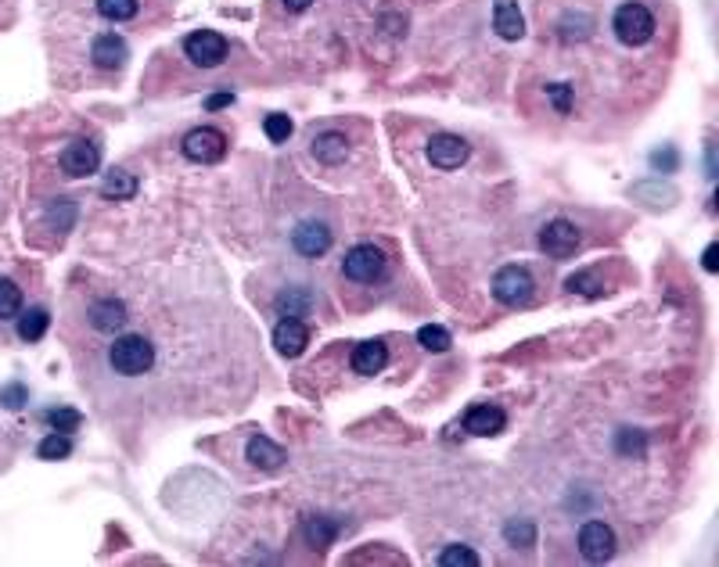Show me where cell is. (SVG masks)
<instances>
[{
    "mask_svg": "<svg viewBox=\"0 0 719 567\" xmlns=\"http://www.w3.org/2000/svg\"><path fill=\"white\" fill-rule=\"evenodd\" d=\"M108 366L119 377H144L155 366V345L144 334H123L108 345Z\"/></svg>",
    "mask_w": 719,
    "mask_h": 567,
    "instance_id": "6da1fadb",
    "label": "cell"
},
{
    "mask_svg": "<svg viewBox=\"0 0 719 567\" xmlns=\"http://www.w3.org/2000/svg\"><path fill=\"white\" fill-rule=\"evenodd\" d=\"M612 29H615V36H619L626 47H644V43L655 36L659 22H655V14H651L644 4L626 0V4L615 7V14H612Z\"/></svg>",
    "mask_w": 719,
    "mask_h": 567,
    "instance_id": "7a4b0ae2",
    "label": "cell"
},
{
    "mask_svg": "<svg viewBox=\"0 0 719 567\" xmlns=\"http://www.w3.org/2000/svg\"><path fill=\"white\" fill-rule=\"evenodd\" d=\"M184 155L191 162H198V166H213V162H220L227 155V137L220 130H213V126H198V130H191L184 137Z\"/></svg>",
    "mask_w": 719,
    "mask_h": 567,
    "instance_id": "3957f363",
    "label": "cell"
},
{
    "mask_svg": "<svg viewBox=\"0 0 719 567\" xmlns=\"http://www.w3.org/2000/svg\"><path fill=\"white\" fill-rule=\"evenodd\" d=\"M342 274L357 284H370L385 274V252L378 245H357L342 259Z\"/></svg>",
    "mask_w": 719,
    "mask_h": 567,
    "instance_id": "277c9868",
    "label": "cell"
},
{
    "mask_svg": "<svg viewBox=\"0 0 719 567\" xmlns=\"http://www.w3.org/2000/svg\"><path fill=\"white\" fill-rule=\"evenodd\" d=\"M532 277H529V270H522V266H504L496 277H493V298L500 302V305H525L529 298H532Z\"/></svg>",
    "mask_w": 719,
    "mask_h": 567,
    "instance_id": "5b68a950",
    "label": "cell"
},
{
    "mask_svg": "<svg viewBox=\"0 0 719 567\" xmlns=\"http://www.w3.org/2000/svg\"><path fill=\"white\" fill-rule=\"evenodd\" d=\"M184 54L195 65H202V68H216L227 58V40L220 32H213V29H198V32H191L184 40Z\"/></svg>",
    "mask_w": 719,
    "mask_h": 567,
    "instance_id": "8992f818",
    "label": "cell"
},
{
    "mask_svg": "<svg viewBox=\"0 0 719 567\" xmlns=\"http://www.w3.org/2000/svg\"><path fill=\"white\" fill-rule=\"evenodd\" d=\"M579 554L590 564H605L615 557V532L605 521H587L579 528Z\"/></svg>",
    "mask_w": 719,
    "mask_h": 567,
    "instance_id": "52a82bcc",
    "label": "cell"
},
{
    "mask_svg": "<svg viewBox=\"0 0 719 567\" xmlns=\"http://www.w3.org/2000/svg\"><path fill=\"white\" fill-rule=\"evenodd\" d=\"M540 248H543V256H551V259H569V256H576V248H579V230H576V223H569V220H551V223L540 230Z\"/></svg>",
    "mask_w": 719,
    "mask_h": 567,
    "instance_id": "ba28073f",
    "label": "cell"
},
{
    "mask_svg": "<svg viewBox=\"0 0 719 567\" xmlns=\"http://www.w3.org/2000/svg\"><path fill=\"white\" fill-rule=\"evenodd\" d=\"M468 140L464 137H457V133H435L432 140H428V162L435 166V169H457V166H464L468 162Z\"/></svg>",
    "mask_w": 719,
    "mask_h": 567,
    "instance_id": "9c48e42d",
    "label": "cell"
},
{
    "mask_svg": "<svg viewBox=\"0 0 719 567\" xmlns=\"http://www.w3.org/2000/svg\"><path fill=\"white\" fill-rule=\"evenodd\" d=\"M97 166H101V148H97L94 140H72V144L61 151V169H65V176H72V180H83V176L97 173Z\"/></svg>",
    "mask_w": 719,
    "mask_h": 567,
    "instance_id": "30bf717a",
    "label": "cell"
},
{
    "mask_svg": "<svg viewBox=\"0 0 719 567\" xmlns=\"http://www.w3.org/2000/svg\"><path fill=\"white\" fill-rule=\"evenodd\" d=\"M292 245H296L299 256L321 259V256L332 248V227L321 223V220H303V223L292 230Z\"/></svg>",
    "mask_w": 719,
    "mask_h": 567,
    "instance_id": "8fae6325",
    "label": "cell"
},
{
    "mask_svg": "<svg viewBox=\"0 0 719 567\" xmlns=\"http://www.w3.org/2000/svg\"><path fill=\"white\" fill-rule=\"evenodd\" d=\"M274 345H278V352L281 356H303V348L310 345V327L303 323V320H292V316H285L278 327H274Z\"/></svg>",
    "mask_w": 719,
    "mask_h": 567,
    "instance_id": "7c38bea8",
    "label": "cell"
},
{
    "mask_svg": "<svg viewBox=\"0 0 719 567\" xmlns=\"http://www.w3.org/2000/svg\"><path fill=\"white\" fill-rule=\"evenodd\" d=\"M507 428V417L500 406H471L468 417H464V431L468 435H478V438H489V435H500Z\"/></svg>",
    "mask_w": 719,
    "mask_h": 567,
    "instance_id": "4fadbf2b",
    "label": "cell"
},
{
    "mask_svg": "<svg viewBox=\"0 0 719 567\" xmlns=\"http://www.w3.org/2000/svg\"><path fill=\"white\" fill-rule=\"evenodd\" d=\"M90 58H94L97 68H123V61H126V40L115 36V32H101L90 43Z\"/></svg>",
    "mask_w": 719,
    "mask_h": 567,
    "instance_id": "5bb4252c",
    "label": "cell"
},
{
    "mask_svg": "<svg viewBox=\"0 0 719 567\" xmlns=\"http://www.w3.org/2000/svg\"><path fill=\"white\" fill-rule=\"evenodd\" d=\"M493 29L500 40H522L525 36V18L518 11V0H496L493 4Z\"/></svg>",
    "mask_w": 719,
    "mask_h": 567,
    "instance_id": "9a60e30c",
    "label": "cell"
},
{
    "mask_svg": "<svg viewBox=\"0 0 719 567\" xmlns=\"http://www.w3.org/2000/svg\"><path fill=\"white\" fill-rule=\"evenodd\" d=\"M245 460H249L252 467H259V471H278V467H285L288 456H285V449H281L278 442L256 435V438H249V446H245Z\"/></svg>",
    "mask_w": 719,
    "mask_h": 567,
    "instance_id": "2e32d148",
    "label": "cell"
},
{
    "mask_svg": "<svg viewBox=\"0 0 719 567\" xmlns=\"http://www.w3.org/2000/svg\"><path fill=\"white\" fill-rule=\"evenodd\" d=\"M126 305L119 302V298H101V302H94V309H90V323L97 327V330H119V327H126Z\"/></svg>",
    "mask_w": 719,
    "mask_h": 567,
    "instance_id": "e0dca14e",
    "label": "cell"
},
{
    "mask_svg": "<svg viewBox=\"0 0 719 567\" xmlns=\"http://www.w3.org/2000/svg\"><path fill=\"white\" fill-rule=\"evenodd\" d=\"M353 370L363 374V377H370V374H381L385 370V363H388V348L381 345V341H363L357 352H353Z\"/></svg>",
    "mask_w": 719,
    "mask_h": 567,
    "instance_id": "ac0fdd59",
    "label": "cell"
},
{
    "mask_svg": "<svg viewBox=\"0 0 719 567\" xmlns=\"http://www.w3.org/2000/svg\"><path fill=\"white\" fill-rule=\"evenodd\" d=\"M346 155H350V140L335 130H328L314 140V158L324 162V166H339V162H346Z\"/></svg>",
    "mask_w": 719,
    "mask_h": 567,
    "instance_id": "d6986e66",
    "label": "cell"
},
{
    "mask_svg": "<svg viewBox=\"0 0 719 567\" xmlns=\"http://www.w3.org/2000/svg\"><path fill=\"white\" fill-rule=\"evenodd\" d=\"M101 194L108 202H130L137 194V176L126 173V169H108L105 180H101Z\"/></svg>",
    "mask_w": 719,
    "mask_h": 567,
    "instance_id": "ffe728a7",
    "label": "cell"
},
{
    "mask_svg": "<svg viewBox=\"0 0 719 567\" xmlns=\"http://www.w3.org/2000/svg\"><path fill=\"white\" fill-rule=\"evenodd\" d=\"M594 32V18L587 14V11H569L561 22H558V36L565 40V43H572V40H587Z\"/></svg>",
    "mask_w": 719,
    "mask_h": 567,
    "instance_id": "44dd1931",
    "label": "cell"
},
{
    "mask_svg": "<svg viewBox=\"0 0 719 567\" xmlns=\"http://www.w3.org/2000/svg\"><path fill=\"white\" fill-rule=\"evenodd\" d=\"M339 521H332V518H306V525H303V532H306V539H310V546H317V550H324V546H332L335 543V536H339Z\"/></svg>",
    "mask_w": 719,
    "mask_h": 567,
    "instance_id": "7402d4cb",
    "label": "cell"
},
{
    "mask_svg": "<svg viewBox=\"0 0 719 567\" xmlns=\"http://www.w3.org/2000/svg\"><path fill=\"white\" fill-rule=\"evenodd\" d=\"M47 327H50V316H47V309H40V305L18 316V338H22V341H40V338L47 334Z\"/></svg>",
    "mask_w": 719,
    "mask_h": 567,
    "instance_id": "603a6c76",
    "label": "cell"
},
{
    "mask_svg": "<svg viewBox=\"0 0 719 567\" xmlns=\"http://www.w3.org/2000/svg\"><path fill=\"white\" fill-rule=\"evenodd\" d=\"M310 305H314V298H310V291H306V287H288V291L278 298V312H281V316H292V320L306 316V312H310Z\"/></svg>",
    "mask_w": 719,
    "mask_h": 567,
    "instance_id": "cb8c5ba5",
    "label": "cell"
},
{
    "mask_svg": "<svg viewBox=\"0 0 719 567\" xmlns=\"http://www.w3.org/2000/svg\"><path fill=\"white\" fill-rule=\"evenodd\" d=\"M504 539H507L511 546L529 550V546H536V525H532L529 518H511V521L504 525Z\"/></svg>",
    "mask_w": 719,
    "mask_h": 567,
    "instance_id": "d4e9b609",
    "label": "cell"
},
{
    "mask_svg": "<svg viewBox=\"0 0 719 567\" xmlns=\"http://www.w3.org/2000/svg\"><path fill=\"white\" fill-rule=\"evenodd\" d=\"M94 7L108 22H130V18H137L141 0H94Z\"/></svg>",
    "mask_w": 719,
    "mask_h": 567,
    "instance_id": "484cf974",
    "label": "cell"
},
{
    "mask_svg": "<svg viewBox=\"0 0 719 567\" xmlns=\"http://www.w3.org/2000/svg\"><path fill=\"white\" fill-rule=\"evenodd\" d=\"M68 453H72V438H68L65 431H50V435L40 442V449H36L40 460H65Z\"/></svg>",
    "mask_w": 719,
    "mask_h": 567,
    "instance_id": "4316f807",
    "label": "cell"
},
{
    "mask_svg": "<svg viewBox=\"0 0 719 567\" xmlns=\"http://www.w3.org/2000/svg\"><path fill=\"white\" fill-rule=\"evenodd\" d=\"M22 312V291L18 284L0 277V320H14Z\"/></svg>",
    "mask_w": 719,
    "mask_h": 567,
    "instance_id": "83f0119b",
    "label": "cell"
},
{
    "mask_svg": "<svg viewBox=\"0 0 719 567\" xmlns=\"http://www.w3.org/2000/svg\"><path fill=\"white\" fill-rule=\"evenodd\" d=\"M439 564L442 567H478V554L468 550V546H446L439 554Z\"/></svg>",
    "mask_w": 719,
    "mask_h": 567,
    "instance_id": "f1b7e54d",
    "label": "cell"
},
{
    "mask_svg": "<svg viewBox=\"0 0 719 567\" xmlns=\"http://www.w3.org/2000/svg\"><path fill=\"white\" fill-rule=\"evenodd\" d=\"M417 341H421L424 348H432V352H446V348H450V330H442V327H435V323H424V327L417 330Z\"/></svg>",
    "mask_w": 719,
    "mask_h": 567,
    "instance_id": "f546056e",
    "label": "cell"
},
{
    "mask_svg": "<svg viewBox=\"0 0 719 567\" xmlns=\"http://www.w3.org/2000/svg\"><path fill=\"white\" fill-rule=\"evenodd\" d=\"M263 130H267V137H270L274 144H285V140L292 137V119L281 115V112H274V115L263 119Z\"/></svg>",
    "mask_w": 719,
    "mask_h": 567,
    "instance_id": "4dcf8cb0",
    "label": "cell"
},
{
    "mask_svg": "<svg viewBox=\"0 0 719 567\" xmlns=\"http://www.w3.org/2000/svg\"><path fill=\"white\" fill-rule=\"evenodd\" d=\"M47 424H50L54 431H65V435H68V431H76V428L83 424V417H79L76 410H50V413H47Z\"/></svg>",
    "mask_w": 719,
    "mask_h": 567,
    "instance_id": "1f68e13d",
    "label": "cell"
},
{
    "mask_svg": "<svg viewBox=\"0 0 719 567\" xmlns=\"http://www.w3.org/2000/svg\"><path fill=\"white\" fill-rule=\"evenodd\" d=\"M615 446H619L623 456H644V435H641V431H630V428L619 431V442H615Z\"/></svg>",
    "mask_w": 719,
    "mask_h": 567,
    "instance_id": "d6a6232c",
    "label": "cell"
},
{
    "mask_svg": "<svg viewBox=\"0 0 719 567\" xmlns=\"http://www.w3.org/2000/svg\"><path fill=\"white\" fill-rule=\"evenodd\" d=\"M547 94H551L554 108H558L561 115H569V108H572V86H569V83H554V86H547Z\"/></svg>",
    "mask_w": 719,
    "mask_h": 567,
    "instance_id": "836d02e7",
    "label": "cell"
},
{
    "mask_svg": "<svg viewBox=\"0 0 719 567\" xmlns=\"http://www.w3.org/2000/svg\"><path fill=\"white\" fill-rule=\"evenodd\" d=\"M50 220L58 223V230H68V227H72V220H76V205H72L68 198H61V202L50 209Z\"/></svg>",
    "mask_w": 719,
    "mask_h": 567,
    "instance_id": "e575fe53",
    "label": "cell"
},
{
    "mask_svg": "<svg viewBox=\"0 0 719 567\" xmlns=\"http://www.w3.org/2000/svg\"><path fill=\"white\" fill-rule=\"evenodd\" d=\"M25 399H29V392H25L22 384H4V388H0V402H4L7 410H18Z\"/></svg>",
    "mask_w": 719,
    "mask_h": 567,
    "instance_id": "d590c367",
    "label": "cell"
},
{
    "mask_svg": "<svg viewBox=\"0 0 719 567\" xmlns=\"http://www.w3.org/2000/svg\"><path fill=\"white\" fill-rule=\"evenodd\" d=\"M569 291H579V294H601V284L594 274H576L569 277Z\"/></svg>",
    "mask_w": 719,
    "mask_h": 567,
    "instance_id": "8d00e7d4",
    "label": "cell"
},
{
    "mask_svg": "<svg viewBox=\"0 0 719 567\" xmlns=\"http://www.w3.org/2000/svg\"><path fill=\"white\" fill-rule=\"evenodd\" d=\"M651 166H655V169H662V173H673V169L680 166V155H677L673 148H662V151H655V155H651Z\"/></svg>",
    "mask_w": 719,
    "mask_h": 567,
    "instance_id": "74e56055",
    "label": "cell"
},
{
    "mask_svg": "<svg viewBox=\"0 0 719 567\" xmlns=\"http://www.w3.org/2000/svg\"><path fill=\"white\" fill-rule=\"evenodd\" d=\"M231 101H234V97H231V94H213V97H209V101H205V108H209V112H216V108H227V104H231Z\"/></svg>",
    "mask_w": 719,
    "mask_h": 567,
    "instance_id": "f35d334b",
    "label": "cell"
},
{
    "mask_svg": "<svg viewBox=\"0 0 719 567\" xmlns=\"http://www.w3.org/2000/svg\"><path fill=\"white\" fill-rule=\"evenodd\" d=\"M702 266H705L709 274H716V245H709V248H705V263H702Z\"/></svg>",
    "mask_w": 719,
    "mask_h": 567,
    "instance_id": "ab89813d",
    "label": "cell"
},
{
    "mask_svg": "<svg viewBox=\"0 0 719 567\" xmlns=\"http://www.w3.org/2000/svg\"><path fill=\"white\" fill-rule=\"evenodd\" d=\"M310 4H314V0H285V7H288V11H306Z\"/></svg>",
    "mask_w": 719,
    "mask_h": 567,
    "instance_id": "60d3db41",
    "label": "cell"
}]
</instances>
